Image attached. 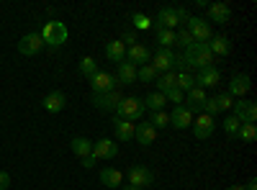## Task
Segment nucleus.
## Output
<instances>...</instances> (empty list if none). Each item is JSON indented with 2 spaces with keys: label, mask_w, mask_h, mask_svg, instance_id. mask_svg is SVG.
Wrapping results in <instances>:
<instances>
[{
  "label": "nucleus",
  "mask_w": 257,
  "mask_h": 190,
  "mask_svg": "<svg viewBox=\"0 0 257 190\" xmlns=\"http://www.w3.org/2000/svg\"><path fill=\"white\" fill-rule=\"evenodd\" d=\"M8 187H11V175L0 172V190H8Z\"/></svg>",
  "instance_id": "nucleus-42"
},
{
  "label": "nucleus",
  "mask_w": 257,
  "mask_h": 190,
  "mask_svg": "<svg viewBox=\"0 0 257 190\" xmlns=\"http://www.w3.org/2000/svg\"><path fill=\"white\" fill-rule=\"evenodd\" d=\"M39 36H41V41H44V47H62L64 41H67V36H70V31H67V26L62 24V21H47L44 24V29L39 31Z\"/></svg>",
  "instance_id": "nucleus-2"
},
{
  "label": "nucleus",
  "mask_w": 257,
  "mask_h": 190,
  "mask_svg": "<svg viewBox=\"0 0 257 190\" xmlns=\"http://www.w3.org/2000/svg\"><path fill=\"white\" fill-rule=\"evenodd\" d=\"M193 88H196V77H193L190 72H183V75H178V90L188 93V90H193Z\"/></svg>",
  "instance_id": "nucleus-34"
},
{
  "label": "nucleus",
  "mask_w": 257,
  "mask_h": 190,
  "mask_svg": "<svg viewBox=\"0 0 257 190\" xmlns=\"http://www.w3.org/2000/svg\"><path fill=\"white\" fill-rule=\"evenodd\" d=\"M155 85H157V93H170L173 88H178V72H165V75H157L155 80Z\"/></svg>",
  "instance_id": "nucleus-26"
},
{
  "label": "nucleus",
  "mask_w": 257,
  "mask_h": 190,
  "mask_svg": "<svg viewBox=\"0 0 257 190\" xmlns=\"http://www.w3.org/2000/svg\"><path fill=\"white\" fill-rule=\"evenodd\" d=\"M185 31L193 36V41H198V44H208V39L213 36L211 34V24H208V21H203V18H198V16H190L188 18Z\"/></svg>",
  "instance_id": "nucleus-5"
},
{
  "label": "nucleus",
  "mask_w": 257,
  "mask_h": 190,
  "mask_svg": "<svg viewBox=\"0 0 257 190\" xmlns=\"http://www.w3.org/2000/svg\"><path fill=\"white\" fill-rule=\"evenodd\" d=\"M126 177H128V185H137V187H147V185L155 182L152 170H147V167H132V170L126 172Z\"/></svg>",
  "instance_id": "nucleus-15"
},
{
  "label": "nucleus",
  "mask_w": 257,
  "mask_h": 190,
  "mask_svg": "<svg viewBox=\"0 0 257 190\" xmlns=\"http://www.w3.org/2000/svg\"><path fill=\"white\" fill-rule=\"evenodd\" d=\"M190 129H193V134H196V139H208L213 134V129H216V121H213L211 116H206V113H198V118H193Z\"/></svg>",
  "instance_id": "nucleus-10"
},
{
  "label": "nucleus",
  "mask_w": 257,
  "mask_h": 190,
  "mask_svg": "<svg viewBox=\"0 0 257 190\" xmlns=\"http://www.w3.org/2000/svg\"><path fill=\"white\" fill-rule=\"evenodd\" d=\"M173 62H175V52L173 49H157L149 65L155 67L157 75H165V72H173Z\"/></svg>",
  "instance_id": "nucleus-7"
},
{
  "label": "nucleus",
  "mask_w": 257,
  "mask_h": 190,
  "mask_svg": "<svg viewBox=\"0 0 257 190\" xmlns=\"http://www.w3.org/2000/svg\"><path fill=\"white\" fill-rule=\"evenodd\" d=\"M221 126H224V131H226V136H237V131H239V126H242V121L239 118H234V116H226L224 121H221Z\"/></svg>",
  "instance_id": "nucleus-33"
},
{
  "label": "nucleus",
  "mask_w": 257,
  "mask_h": 190,
  "mask_svg": "<svg viewBox=\"0 0 257 190\" xmlns=\"http://www.w3.org/2000/svg\"><path fill=\"white\" fill-rule=\"evenodd\" d=\"M178 16H175V8H170V6H165V8H160L157 11V29H170V31H178Z\"/></svg>",
  "instance_id": "nucleus-19"
},
{
  "label": "nucleus",
  "mask_w": 257,
  "mask_h": 190,
  "mask_svg": "<svg viewBox=\"0 0 257 190\" xmlns=\"http://www.w3.org/2000/svg\"><path fill=\"white\" fill-rule=\"evenodd\" d=\"M180 57L185 59L188 70H206V67H213V62H216V57L211 54L208 44H198V41H193L188 49H183Z\"/></svg>",
  "instance_id": "nucleus-1"
},
{
  "label": "nucleus",
  "mask_w": 257,
  "mask_h": 190,
  "mask_svg": "<svg viewBox=\"0 0 257 190\" xmlns=\"http://www.w3.org/2000/svg\"><path fill=\"white\" fill-rule=\"evenodd\" d=\"M121 190H142V187H137V185H123Z\"/></svg>",
  "instance_id": "nucleus-45"
},
{
  "label": "nucleus",
  "mask_w": 257,
  "mask_h": 190,
  "mask_svg": "<svg viewBox=\"0 0 257 190\" xmlns=\"http://www.w3.org/2000/svg\"><path fill=\"white\" fill-rule=\"evenodd\" d=\"M175 16H178V24H188V18H190V16H188V11H185L183 6H180V8H175Z\"/></svg>",
  "instance_id": "nucleus-41"
},
{
  "label": "nucleus",
  "mask_w": 257,
  "mask_h": 190,
  "mask_svg": "<svg viewBox=\"0 0 257 190\" xmlns=\"http://www.w3.org/2000/svg\"><path fill=\"white\" fill-rule=\"evenodd\" d=\"M80 72L90 80V77L98 72V62H95L93 57H82V62H80Z\"/></svg>",
  "instance_id": "nucleus-32"
},
{
  "label": "nucleus",
  "mask_w": 257,
  "mask_h": 190,
  "mask_svg": "<svg viewBox=\"0 0 257 190\" xmlns=\"http://www.w3.org/2000/svg\"><path fill=\"white\" fill-rule=\"evenodd\" d=\"M142 103H144V108H149V111H155V113H157V111H162V108H165L167 98H165L162 93H157V90H155V93H149Z\"/></svg>",
  "instance_id": "nucleus-28"
},
{
  "label": "nucleus",
  "mask_w": 257,
  "mask_h": 190,
  "mask_svg": "<svg viewBox=\"0 0 257 190\" xmlns=\"http://www.w3.org/2000/svg\"><path fill=\"white\" fill-rule=\"evenodd\" d=\"M237 139H242L244 144H252L257 139V126L254 123H242L239 131H237Z\"/></svg>",
  "instance_id": "nucleus-30"
},
{
  "label": "nucleus",
  "mask_w": 257,
  "mask_h": 190,
  "mask_svg": "<svg viewBox=\"0 0 257 190\" xmlns=\"http://www.w3.org/2000/svg\"><path fill=\"white\" fill-rule=\"evenodd\" d=\"M190 123H193V113L185 108V103L183 105H175L173 113H170V126L178 129V131H185V129H190Z\"/></svg>",
  "instance_id": "nucleus-12"
},
{
  "label": "nucleus",
  "mask_w": 257,
  "mask_h": 190,
  "mask_svg": "<svg viewBox=\"0 0 257 190\" xmlns=\"http://www.w3.org/2000/svg\"><path fill=\"white\" fill-rule=\"evenodd\" d=\"M216 105H219V111H229L234 105V98L229 93H221V95H216Z\"/></svg>",
  "instance_id": "nucleus-38"
},
{
  "label": "nucleus",
  "mask_w": 257,
  "mask_h": 190,
  "mask_svg": "<svg viewBox=\"0 0 257 190\" xmlns=\"http://www.w3.org/2000/svg\"><path fill=\"white\" fill-rule=\"evenodd\" d=\"M132 21H134V29H139V31H149V29H152V18L144 16V13H134Z\"/></svg>",
  "instance_id": "nucleus-35"
},
{
  "label": "nucleus",
  "mask_w": 257,
  "mask_h": 190,
  "mask_svg": "<svg viewBox=\"0 0 257 190\" xmlns=\"http://www.w3.org/2000/svg\"><path fill=\"white\" fill-rule=\"evenodd\" d=\"M70 149H72L75 157L85 159V157L93 152V141H90V139H85V136H75V139L70 141Z\"/></svg>",
  "instance_id": "nucleus-25"
},
{
  "label": "nucleus",
  "mask_w": 257,
  "mask_h": 190,
  "mask_svg": "<svg viewBox=\"0 0 257 190\" xmlns=\"http://www.w3.org/2000/svg\"><path fill=\"white\" fill-rule=\"evenodd\" d=\"M149 59H152V54H149V49L144 44H134V47L126 49V62H132L134 67L149 65Z\"/></svg>",
  "instance_id": "nucleus-17"
},
{
  "label": "nucleus",
  "mask_w": 257,
  "mask_h": 190,
  "mask_svg": "<svg viewBox=\"0 0 257 190\" xmlns=\"http://www.w3.org/2000/svg\"><path fill=\"white\" fill-rule=\"evenodd\" d=\"M121 44H123L126 49H128V47H134V44H137V34H134V31H126V34L121 36Z\"/></svg>",
  "instance_id": "nucleus-40"
},
{
  "label": "nucleus",
  "mask_w": 257,
  "mask_h": 190,
  "mask_svg": "<svg viewBox=\"0 0 257 190\" xmlns=\"http://www.w3.org/2000/svg\"><path fill=\"white\" fill-rule=\"evenodd\" d=\"M193 77H196V85L203 88V90H206V88H216L219 82H221V72H219L216 65H213V67H206V70H198Z\"/></svg>",
  "instance_id": "nucleus-11"
},
{
  "label": "nucleus",
  "mask_w": 257,
  "mask_h": 190,
  "mask_svg": "<svg viewBox=\"0 0 257 190\" xmlns=\"http://www.w3.org/2000/svg\"><path fill=\"white\" fill-rule=\"evenodd\" d=\"M249 90H252L249 75H234V77L229 80V90H226V93H229L231 98H237V100H239V98H244Z\"/></svg>",
  "instance_id": "nucleus-14"
},
{
  "label": "nucleus",
  "mask_w": 257,
  "mask_h": 190,
  "mask_svg": "<svg viewBox=\"0 0 257 190\" xmlns=\"http://www.w3.org/2000/svg\"><path fill=\"white\" fill-rule=\"evenodd\" d=\"M121 100H123V95H121L118 90H113V93H103V95H93V105H95L98 111H105V113L116 111L118 105H121Z\"/></svg>",
  "instance_id": "nucleus-9"
},
{
  "label": "nucleus",
  "mask_w": 257,
  "mask_h": 190,
  "mask_svg": "<svg viewBox=\"0 0 257 190\" xmlns=\"http://www.w3.org/2000/svg\"><path fill=\"white\" fill-rule=\"evenodd\" d=\"M175 44H178L180 49H188V47L193 44V36H190L185 29H178V31H175Z\"/></svg>",
  "instance_id": "nucleus-36"
},
{
  "label": "nucleus",
  "mask_w": 257,
  "mask_h": 190,
  "mask_svg": "<svg viewBox=\"0 0 257 190\" xmlns=\"http://www.w3.org/2000/svg\"><path fill=\"white\" fill-rule=\"evenodd\" d=\"M95 162H98V159H95L93 154H88V157L82 159V167H85V170H93V167H95Z\"/></svg>",
  "instance_id": "nucleus-43"
},
{
  "label": "nucleus",
  "mask_w": 257,
  "mask_h": 190,
  "mask_svg": "<svg viewBox=\"0 0 257 190\" xmlns=\"http://www.w3.org/2000/svg\"><path fill=\"white\" fill-rule=\"evenodd\" d=\"M134 129H137V123L132 121H126V118H113V134L118 141H132L134 139Z\"/></svg>",
  "instance_id": "nucleus-20"
},
{
  "label": "nucleus",
  "mask_w": 257,
  "mask_h": 190,
  "mask_svg": "<svg viewBox=\"0 0 257 190\" xmlns=\"http://www.w3.org/2000/svg\"><path fill=\"white\" fill-rule=\"evenodd\" d=\"M105 57H108L111 62H123L126 59V47L121 44V39H116V41H108V44H105Z\"/></svg>",
  "instance_id": "nucleus-27"
},
{
  "label": "nucleus",
  "mask_w": 257,
  "mask_h": 190,
  "mask_svg": "<svg viewBox=\"0 0 257 190\" xmlns=\"http://www.w3.org/2000/svg\"><path fill=\"white\" fill-rule=\"evenodd\" d=\"M134 139H137L142 146H149V144H155V139H157V129H155L149 121H139L137 129H134Z\"/></svg>",
  "instance_id": "nucleus-16"
},
{
  "label": "nucleus",
  "mask_w": 257,
  "mask_h": 190,
  "mask_svg": "<svg viewBox=\"0 0 257 190\" xmlns=\"http://www.w3.org/2000/svg\"><path fill=\"white\" fill-rule=\"evenodd\" d=\"M155 41L160 44V49H170L175 44V31H170V29H157L155 31Z\"/></svg>",
  "instance_id": "nucleus-29"
},
{
  "label": "nucleus",
  "mask_w": 257,
  "mask_h": 190,
  "mask_svg": "<svg viewBox=\"0 0 257 190\" xmlns=\"http://www.w3.org/2000/svg\"><path fill=\"white\" fill-rule=\"evenodd\" d=\"M116 80L118 85H134L137 82V67L132 65V62H118V72H116Z\"/></svg>",
  "instance_id": "nucleus-21"
},
{
  "label": "nucleus",
  "mask_w": 257,
  "mask_h": 190,
  "mask_svg": "<svg viewBox=\"0 0 257 190\" xmlns=\"http://www.w3.org/2000/svg\"><path fill=\"white\" fill-rule=\"evenodd\" d=\"M244 190H257V180H254V177H249V180L244 182Z\"/></svg>",
  "instance_id": "nucleus-44"
},
{
  "label": "nucleus",
  "mask_w": 257,
  "mask_h": 190,
  "mask_svg": "<svg viewBox=\"0 0 257 190\" xmlns=\"http://www.w3.org/2000/svg\"><path fill=\"white\" fill-rule=\"evenodd\" d=\"M90 88H93V95L113 93V90H118V80H116L113 72H103V70H98V72L90 77Z\"/></svg>",
  "instance_id": "nucleus-4"
},
{
  "label": "nucleus",
  "mask_w": 257,
  "mask_h": 190,
  "mask_svg": "<svg viewBox=\"0 0 257 190\" xmlns=\"http://www.w3.org/2000/svg\"><path fill=\"white\" fill-rule=\"evenodd\" d=\"M41 49H44V41H41L39 34H26L24 39L18 41V52L24 54V57H34V54H39Z\"/></svg>",
  "instance_id": "nucleus-13"
},
{
  "label": "nucleus",
  "mask_w": 257,
  "mask_h": 190,
  "mask_svg": "<svg viewBox=\"0 0 257 190\" xmlns=\"http://www.w3.org/2000/svg\"><path fill=\"white\" fill-rule=\"evenodd\" d=\"M137 80H139V82H155V80H157L155 67H152V65H142V67H137Z\"/></svg>",
  "instance_id": "nucleus-31"
},
{
  "label": "nucleus",
  "mask_w": 257,
  "mask_h": 190,
  "mask_svg": "<svg viewBox=\"0 0 257 190\" xmlns=\"http://www.w3.org/2000/svg\"><path fill=\"white\" fill-rule=\"evenodd\" d=\"M95 159H116L118 157V141L113 139H100V141H93V152H90Z\"/></svg>",
  "instance_id": "nucleus-8"
},
{
  "label": "nucleus",
  "mask_w": 257,
  "mask_h": 190,
  "mask_svg": "<svg viewBox=\"0 0 257 190\" xmlns=\"http://www.w3.org/2000/svg\"><path fill=\"white\" fill-rule=\"evenodd\" d=\"M100 182L108 190H113V187H118L123 182V172L116 170V167H103V170H100Z\"/></svg>",
  "instance_id": "nucleus-24"
},
{
  "label": "nucleus",
  "mask_w": 257,
  "mask_h": 190,
  "mask_svg": "<svg viewBox=\"0 0 257 190\" xmlns=\"http://www.w3.org/2000/svg\"><path fill=\"white\" fill-rule=\"evenodd\" d=\"M229 190H244V185H231Z\"/></svg>",
  "instance_id": "nucleus-46"
},
{
  "label": "nucleus",
  "mask_w": 257,
  "mask_h": 190,
  "mask_svg": "<svg viewBox=\"0 0 257 190\" xmlns=\"http://www.w3.org/2000/svg\"><path fill=\"white\" fill-rule=\"evenodd\" d=\"M231 111H234L231 116L239 118L242 123H254V121H257V105H254V100H247V98L234 100Z\"/></svg>",
  "instance_id": "nucleus-6"
},
{
  "label": "nucleus",
  "mask_w": 257,
  "mask_h": 190,
  "mask_svg": "<svg viewBox=\"0 0 257 190\" xmlns=\"http://www.w3.org/2000/svg\"><path fill=\"white\" fill-rule=\"evenodd\" d=\"M208 49H211L213 57H226V54L231 52V41H229L226 36L216 34V36H211V39H208Z\"/></svg>",
  "instance_id": "nucleus-23"
},
{
  "label": "nucleus",
  "mask_w": 257,
  "mask_h": 190,
  "mask_svg": "<svg viewBox=\"0 0 257 190\" xmlns=\"http://www.w3.org/2000/svg\"><path fill=\"white\" fill-rule=\"evenodd\" d=\"M231 18V8L226 3H208V21L213 24H226Z\"/></svg>",
  "instance_id": "nucleus-22"
},
{
  "label": "nucleus",
  "mask_w": 257,
  "mask_h": 190,
  "mask_svg": "<svg viewBox=\"0 0 257 190\" xmlns=\"http://www.w3.org/2000/svg\"><path fill=\"white\" fill-rule=\"evenodd\" d=\"M41 105H44L47 113H59V111H64V105H67V95L62 90H52L44 100H41Z\"/></svg>",
  "instance_id": "nucleus-18"
},
{
  "label": "nucleus",
  "mask_w": 257,
  "mask_h": 190,
  "mask_svg": "<svg viewBox=\"0 0 257 190\" xmlns=\"http://www.w3.org/2000/svg\"><path fill=\"white\" fill-rule=\"evenodd\" d=\"M144 111H147V108H144L142 98L128 95V98H123V100H121V105L116 108V116H118V118H126V121H132V123H137V121H142Z\"/></svg>",
  "instance_id": "nucleus-3"
},
{
  "label": "nucleus",
  "mask_w": 257,
  "mask_h": 190,
  "mask_svg": "<svg viewBox=\"0 0 257 190\" xmlns=\"http://www.w3.org/2000/svg\"><path fill=\"white\" fill-rule=\"evenodd\" d=\"M165 98H167V100H173L175 105H183V100H185V93H183V90H178V88H173L170 93H165Z\"/></svg>",
  "instance_id": "nucleus-39"
},
{
  "label": "nucleus",
  "mask_w": 257,
  "mask_h": 190,
  "mask_svg": "<svg viewBox=\"0 0 257 190\" xmlns=\"http://www.w3.org/2000/svg\"><path fill=\"white\" fill-rule=\"evenodd\" d=\"M155 126V129H165V126H170V113H165V111H157V113H152V121H149Z\"/></svg>",
  "instance_id": "nucleus-37"
}]
</instances>
